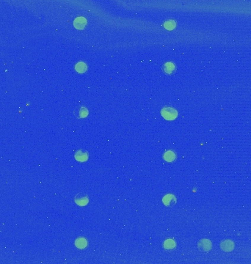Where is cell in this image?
Segmentation results:
<instances>
[{
	"instance_id": "6da1fadb",
	"label": "cell",
	"mask_w": 251,
	"mask_h": 264,
	"mask_svg": "<svg viewBox=\"0 0 251 264\" xmlns=\"http://www.w3.org/2000/svg\"><path fill=\"white\" fill-rule=\"evenodd\" d=\"M161 114L164 119L167 120H173L176 118L178 112L175 109L171 107H164L162 109Z\"/></svg>"
},
{
	"instance_id": "7a4b0ae2",
	"label": "cell",
	"mask_w": 251,
	"mask_h": 264,
	"mask_svg": "<svg viewBox=\"0 0 251 264\" xmlns=\"http://www.w3.org/2000/svg\"><path fill=\"white\" fill-rule=\"evenodd\" d=\"M87 24V21L84 17H78L73 21V25L76 29H81L84 27Z\"/></svg>"
},
{
	"instance_id": "3957f363",
	"label": "cell",
	"mask_w": 251,
	"mask_h": 264,
	"mask_svg": "<svg viewBox=\"0 0 251 264\" xmlns=\"http://www.w3.org/2000/svg\"><path fill=\"white\" fill-rule=\"evenodd\" d=\"M163 71L165 73L167 74H173L175 71V65L172 62H168L166 63L163 65Z\"/></svg>"
},
{
	"instance_id": "277c9868",
	"label": "cell",
	"mask_w": 251,
	"mask_h": 264,
	"mask_svg": "<svg viewBox=\"0 0 251 264\" xmlns=\"http://www.w3.org/2000/svg\"><path fill=\"white\" fill-rule=\"evenodd\" d=\"M88 154L87 152L82 151H79L75 154V159L79 161H85L87 159Z\"/></svg>"
},
{
	"instance_id": "5b68a950",
	"label": "cell",
	"mask_w": 251,
	"mask_h": 264,
	"mask_svg": "<svg viewBox=\"0 0 251 264\" xmlns=\"http://www.w3.org/2000/svg\"><path fill=\"white\" fill-rule=\"evenodd\" d=\"M75 69H76V71L78 72V73H83L87 71V66L84 62L81 61L76 63V65H75Z\"/></svg>"
},
{
	"instance_id": "8992f818",
	"label": "cell",
	"mask_w": 251,
	"mask_h": 264,
	"mask_svg": "<svg viewBox=\"0 0 251 264\" xmlns=\"http://www.w3.org/2000/svg\"><path fill=\"white\" fill-rule=\"evenodd\" d=\"M163 157H164V159L165 160V161L171 162L173 161L175 159V154L173 151H167V152H165V153L164 154Z\"/></svg>"
},
{
	"instance_id": "52a82bcc",
	"label": "cell",
	"mask_w": 251,
	"mask_h": 264,
	"mask_svg": "<svg viewBox=\"0 0 251 264\" xmlns=\"http://www.w3.org/2000/svg\"><path fill=\"white\" fill-rule=\"evenodd\" d=\"M76 246L78 248H84L87 246V241L83 238H79L76 241Z\"/></svg>"
},
{
	"instance_id": "ba28073f",
	"label": "cell",
	"mask_w": 251,
	"mask_h": 264,
	"mask_svg": "<svg viewBox=\"0 0 251 264\" xmlns=\"http://www.w3.org/2000/svg\"><path fill=\"white\" fill-rule=\"evenodd\" d=\"M175 21H173V20H170V21H167L164 23V27L166 29H169V30H171L175 28Z\"/></svg>"
},
{
	"instance_id": "9c48e42d",
	"label": "cell",
	"mask_w": 251,
	"mask_h": 264,
	"mask_svg": "<svg viewBox=\"0 0 251 264\" xmlns=\"http://www.w3.org/2000/svg\"><path fill=\"white\" fill-rule=\"evenodd\" d=\"M87 197H79V200L76 199V203L80 205H84L87 203Z\"/></svg>"
},
{
	"instance_id": "30bf717a",
	"label": "cell",
	"mask_w": 251,
	"mask_h": 264,
	"mask_svg": "<svg viewBox=\"0 0 251 264\" xmlns=\"http://www.w3.org/2000/svg\"><path fill=\"white\" fill-rule=\"evenodd\" d=\"M175 242L172 240H167L166 241L165 243H164V247L166 249H172V248H174L175 247Z\"/></svg>"
},
{
	"instance_id": "8fae6325",
	"label": "cell",
	"mask_w": 251,
	"mask_h": 264,
	"mask_svg": "<svg viewBox=\"0 0 251 264\" xmlns=\"http://www.w3.org/2000/svg\"><path fill=\"white\" fill-rule=\"evenodd\" d=\"M87 113H88V112H87V109H86V108L83 107L82 109H80L79 112V115L80 117H84L87 116Z\"/></svg>"
}]
</instances>
